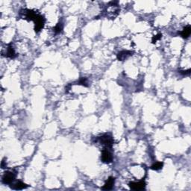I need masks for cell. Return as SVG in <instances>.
<instances>
[{
	"instance_id": "1",
	"label": "cell",
	"mask_w": 191,
	"mask_h": 191,
	"mask_svg": "<svg viewBox=\"0 0 191 191\" xmlns=\"http://www.w3.org/2000/svg\"><path fill=\"white\" fill-rule=\"evenodd\" d=\"M98 141L105 149H111L114 143L112 136L108 134H105L100 137H98Z\"/></svg>"
},
{
	"instance_id": "2",
	"label": "cell",
	"mask_w": 191,
	"mask_h": 191,
	"mask_svg": "<svg viewBox=\"0 0 191 191\" xmlns=\"http://www.w3.org/2000/svg\"><path fill=\"white\" fill-rule=\"evenodd\" d=\"M45 22H46V20H45L43 16L41 15V14H37V16L34 20V31H35V32L38 33L43 29Z\"/></svg>"
},
{
	"instance_id": "3",
	"label": "cell",
	"mask_w": 191,
	"mask_h": 191,
	"mask_svg": "<svg viewBox=\"0 0 191 191\" xmlns=\"http://www.w3.org/2000/svg\"><path fill=\"white\" fill-rule=\"evenodd\" d=\"M16 177V173L11 171H7L4 173L3 176H2V181L3 184H11L14 180L15 179Z\"/></svg>"
},
{
	"instance_id": "4",
	"label": "cell",
	"mask_w": 191,
	"mask_h": 191,
	"mask_svg": "<svg viewBox=\"0 0 191 191\" xmlns=\"http://www.w3.org/2000/svg\"><path fill=\"white\" fill-rule=\"evenodd\" d=\"M101 161L105 164H110L113 161V156L111 152L108 150V149H104L101 151Z\"/></svg>"
},
{
	"instance_id": "5",
	"label": "cell",
	"mask_w": 191,
	"mask_h": 191,
	"mask_svg": "<svg viewBox=\"0 0 191 191\" xmlns=\"http://www.w3.org/2000/svg\"><path fill=\"white\" fill-rule=\"evenodd\" d=\"M129 188L134 190H142L145 189L146 182L144 181H141L139 182H130L129 184Z\"/></svg>"
},
{
	"instance_id": "6",
	"label": "cell",
	"mask_w": 191,
	"mask_h": 191,
	"mask_svg": "<svg viewBox=\"0 0 191 191\" xmlns=\"http://www.w3.org/2000/svg\"><path fill=\"white\" fill-rule=\"evenodd\" d=\"M23 19L25 20H27L28 21H34V19L36 18V17L37 16V14L36 13L34 10H29V9H26V10H23Z\"/></svg>"
},
{
	"instance_id": "7",
	"label": "cell",
	"mask_w": 191,
	"mask_h": 191,
	"mask_svg": "<svg viewBox=\"0 0 191 191\" xmlns=\"http://www.w3.org/2000/svg\"><path fill=\"white\" fill-rule=\"evenodd\" d=\"M134 52H132V51L129 50H123L121 51L120 52H118L117 55V58L119 61H125V59H127L128 58H129L130 56H132L133 55Z\"/></svg>"
},
{
	"instance_id": "8",
	"label": "cell",
	"mask_w": 191,
	"mask_h": 191,
	"mask_svg": "<svg viewBox=\"0 0 191 191\" xmlns=\"http://www.w3.org/2000/svg\"><path fill=\"white\" fill-rule=\"evenodd\" d=\"M114 183H115V178L113 177H109L108 178L106 181H105V184H104V186L101 188L102 190H111L112 188H113V185H114Z\"/></svg>"
},
{
	"instance_id": "9",
	"label": "cell",
	"mask_w": 191,
	"mask_h": 191,
	"mask_svg": "<svg viewBox=\"0 0 191 191\" xmlns=\"http://www.w3.org/2000/svg\"><path fill=\"white\" fill-rule=\"evenodd\" d=\"M28 188V185L26 184H25V183H23L22 181H17V182L15 183V184H14L12 186H10V188H12V189L14 190H23V189H25V188Z\"/></svg>"
},
{
	"instance_id": "10",
	"label": "cell",
	"mask_w": 191,
	"mask_h": 191,
	"mask_svg": "<svg viewBox=\"0 0 191 191\" xmlns=\"http://www.w3.org/2000/svg\"><path fill=\"white\" fill-rule=\"evenodd\" d=\"M191 33V28L190 25H187L184 28L182 31L181 32V36L183 38H188L190 35Z\"/></svg>"
},
{
	"instance_id": "11",
	"label": "cell",
	"mask_w": 191,
	"mask_h": 191,
	"mask_svg": "<svg viewBox=\"0 0 191 191\" xmlns=\"http://www.w3.org/2000/svg\"><path fill=\"white\" fill-rule=\"evenodd\" d=\"M5 56H6V57H8V58H14L16 56H17V55H16L15 51H14V48L12 47L10 44L8 46V47L7 52H6V55H5Z\"/></svg>"
},
{
	"instance_id": "12",
	"label": "cell",
	"mask_w": 191,
	"mask_h": 191,
	"mask_svg": "<svg viewBox=\"0 0 191 191\" xmlns=\"http://www.w3.org/2000/svg\"><path fill=\"white\" fill-rule=\"evenodd\" d=\"M163 166H164V163L163 162H156L151 167V169L153 170H159V169H162Z\"/></svg>"
},
{
	"instance_id": "13",
	"label": "cell",
	"mask_w": 191,
	"mask_h": 191,
	"mask_svg": "<svg viewBox=\"0 0 191 191\" xmlns=\"http://www.w3.org/2000/svg\"><path fill=\"white\" fill-rule=\"evenodd\" d=\"M76 85H82V86H85V87H88L87 79V78H81L79 79V81L77 82Z\"/></svg>"
},
{
	"instance_id": "14",
	"label": "cell",
	"mask_w": 191,
	"mask_h": 191,
	"mask_svg": "<svg viewBox=\"0 0 191 191\" xmlns=\"http://www.w3.org/2000/svg\"><path fill=\"white\" fill-rule=\"evenodd\" d=\"M62 30H63V25L61 22H58V23L55 25V27L54 28V31L55 33L61 32Z\"/></svg>"
},
{
	"instance_id": "15",
	"label": "cell",
	"mask_w": 191,
	"mask_h": 191,
	"mask_svg": "<svg viewBox=\"0 0 191 191\" xmlns=\"http://www.w3.org/2000/svg\"><path fill=\"white\" fill-rule=\"evenodd\" d=\"M161 37H162V34H157V35H155L154 37H152V43H156L157 41H159V40L161 39Z\"/></svg>"
},
{
	"instance_id": "16",
	"label": "cell",
	"mask_w": 191,
	"mask_h": 191,
	"mask_svg": "<svg viewBox=\"0 0 191 191\" xmlns=\"http://www.w3.org/2000/svg\"><path fill=\"white\" fill-rule=\"evenodd\" d=\"M190 71H191V69H188V70H185V71H182V70H181V71H180V73H181V74H183V75H189L190 73Z\"/></svg>"
},
{
	"instance_id": "17",
	"label": "cell",
	"mask_w": 191,
	"mask_h": 191,
	"mask_svg": "<svg viewBox=\"0 0 191 191\" xmlns=\"http://www.w3.org/2000/svg\"><path fill=\"white\" fill-rule=\"evenodd\" d=\"M1 167H2V169H4V168L6 167V164H5V161H2V164H1Z\"/></svg>"
}]
</instances>
